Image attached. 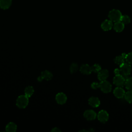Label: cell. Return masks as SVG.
<instances>
[{"instance_id": "e0dca14e", "label": "cell", "mask_w": 132, "mask_h": 132, "mask_svg": "<svg viewBox=\"0 0 132 132\" xmlns=\"http://www.w3.org/2000/svg\"><path fill=\"white\" fill-rule=\"evenodd\" d=\"M17 126L13 122L9 123L6 126V130L8 132H14L16 130Z\"/></svg>"}, {"instance_id": "ffe728a7", "label": "cell", "mask_w": 132, "mask_h": 132, "mask_svg": "<svg viewBox=\"0 0 132 132\" xmlns=\"http://www.w3.org/2000/svg\"><path fill=\"white\" fill-rule=\"evenodd\" d=\"M124 85L127 90L132 91V77H128L125 80Z\"/></svg>"}, {"instance_id": "3957f363", "label": "cell", "mask_w": 132, "mask_h": 132, "mask_svg": "<svg viewBox=\"0 0 132 132\" xmlns=\"http://www.w3.org/2000/svg\"><path fill=\"white\" fill-rule=\"evenodd\" d=\"M28 97L25 95L19 96L16 101V105L19 108H25L28 104Z\"/></svg>"}, {"instance_id": "484cf974", "label": "cell", "mask_w": 132, "mask_h": 132, "mask_svg": "<svg viewBox=\"0 0 132 132\" xmlns=\"http://www.w3.org/2000/svg\"><path fill=\"white\" fill-rule=\"evenodd\" d=\"M52 131H60V130L57 127H55L53 129H52L51 130Z\"/></svg>"}, {"instance_id": "9c48e42d", "label": "cell", "mask_w": 132, "mask_h": 132, "mask_svg": "<svg viewBox=\"0 0 132 132\" xmlns=\"http://www.w3.org/2000/svg\"><path fill=\"white\" fill-rule=\"evenodd\" d=\"M109 76V72L107 70H101L99 72H98L97 77L98 79L101 81L105 80Z\"/></svg>"}, {"instance_id": "30bf717a", "label": "cell", "mask_w": 132, "mask_h": 132, "mask_svg": "<svg viewBox=\"0 0 132 132\" xmlns=\"http://www.w3.org/2000/svg\"><path fill=\"white\" fill-rule=\"evenodd\" d=\"M80 71L81 73L85 75H89L92 72L91 67H90L88 64H84L80 68Z\"/></svg>"}, {"instance_id": "5bb4252c", "label": "cell", "mask_w": 132, "mask_h": 132, "mask_svg": "<svg viewBox=\"0 0 132 132\" xmlns=\"http://www.w3.org/2000/svg\"><path fill=\"white\" fill-rule=\"evenodd\" d=\"M40 76L43 79H45L46 80H51L53 78L52 73L48 70H45L44 71H42Z\"/></svg>"}, {"instance_id": "8992f818", "label": "cell", "mask_w": 132, "mask_h": 132, "mask_svg": "<svg viewBox=\"0 0 132 132\" xmlns=\"http://www.w3.org/2000/svg\"><path fill=\"white\" fill-rule=\"evenodd\" d=\"M97 116L98 120L102 123L106 122L109 119L108 113L106 111L104 110H102L99 111Z\"/></svg>"}, {"instance_id": "2e32d148", "label": "cell", "mask_w": 132, "mask_h": 132, "mask_svg": "<svg viewBox=\"0 0 132 132\" xmlns=\"http://www.w3.org/2000/svg\"><path fill=\"white\" fill-rule=\"evenodd\" d=\"M113 28L117 32H121L124 28V24L120 21L116 22L113 25Z\"/></svg>"}, {"instance_id": "5b68a950", "label": "cell", "mask_w": 132, "mask_h": 132, "mask_svg": "<svg viewBox=\"0 0 132 132\" xmlns=\"http://www.w3.org/2000/svg\"><path fill=\"white\" fill-rule=\"evenodd\" d=\"M125 79L122 75L120 74L115 75V76L113 79V84L117 87H122L125 85Z\"/></svg>"}, {"instance_id": "ac0fdd59", "label": "cell", "mask_w": 132, "mask_h": 132, "mask_svg": "<svg viewBox=\"0 0 132 132\" xmlns=\"http://www.w3.org/2000/svg\"><path fill=\"white\" fill-rule=\"evenodd\" d=\"M24 92L25 95L28 97H29L33 94L34 92V89L32 86H28L25 89Z\"/></svg>"}, {"instance_id": "ba28073f", "label": "cell", "mask_w": 132, "mask_h": 132, "mask_svg": "<svg viewBox=\"0 0 132 132\" xmlns=\"http://www.w3.org/2000/svg\"><path fill=\"white\" fill-rule=\"evenodd\" d=\"M56 100L58 104L62 105L65 103L67 100V97L64 93L60 92L56 95Z\"/></svg>"}, {"instance_id": "8fae6325", "label": "cell", "mask_w": 132, "mask_h": 132, "mask_svg": "<svg viewBox=\"0 0 132 132\" xmlns=\"http://www.w3.org/2000/svg\"><path fill=\"white\" fill-rule=\"evenodd\" d=\"M125 93V92L124 89L120 87H118L116 88L113 91V94L114 96L119 98H122L123 96H124Z\"/></svg>"}, {"instance_id": "4fadbf2b", "label": "cell", "mask_w": 132, "mask_h": 132, "mask_svg": "<svg viewBox=\"0 0 132 132\" xmlns=\"http://www.w3.org/2000/svg\"><path fill=\"white\" fill-rule=\"evenodd\" d=\"M89 104L93 107H97L100 105V101L98 98L94 96H92L89 98Z\"/></svg>"}, {"instance_id": "277c9868", "label": "cell", "mask_w": 132, "mask_h": 132, "mask_svg": "<svg viewBox=\"0 0 132 132\" xmlns=\"http://www.w3.org/2000/svg\"><path fill=\"white\" fill-rule=\"evenodd\" d=\"M122 16V14L119 10L113 9L110 11L108 14V17L110 20L113 22H116L120 21Z\"/></svg>"}, {"instance_id": "9a60e30c", "label": "cell", "mask_w": 132, "mask_h": 132, "mask_svg": "<svg viewBox=\"0 0 132 132\" xmlns=\"http://www.w3.org/2000/svg\"><path fill=\"white\" fill-rule=\"evenodd\" d=\"M12 0H0V7L3 9H7L11 5Z\"/></svg>"}, {"instance_id": "6da1fadb", "label": "cell", "mask_w": 132, "mask_h": 132, "mask_svg": "<svg viewBox=\"0 0 132 132\" xmlns=\"http://www.w3.org/2000/svg\"><path fill=\"white\" fill-rule=\"evenodd\" d=\"M131 67L128 63H125L120 65V69H116L114 70L115 75L120 74L122 75L126 80L131 73Z\"/></svg>"}, {"instance_id": "cb8c5ba5", "label": "cell", "mask_w": 132, "mask_h": 132, "mask_svg": "<svg viewBox=\"0 0 132 132\" xmlns=\"http://www.w3.org/2000/svg\"><path fill=\"white\" fill-rule=\"evenodd\" d=\"M91 68H92V72H94L95 73H98V72H99L101 70V67L98 64H93L91 67Z\"/></svg>"}, {"instance_id": "7a4b0ae2", "label": "cell", "mask_w": 132, "mask_h": 132, "mask_svg": "<svg viewBox=\"0 0 132 132\" xmlns=\"http://www.w3.org/2000/svg\"><path fill=\"white\" fill-rule=\"evenodd\" d=\"M91 87L93 89H96L100 88L101 91L105 93L110 92L112 89V86L111 84L106 80L102 81L100 83L97 82H93L91 85Z\"/></svg>"}, {"instance_id": "603a6c76", "label": "cell", "mask_w": 132, "mask_h": 132, "mask_svg": "<svg viewBox=\"0 0 132 132\" xmlns=\"http://www.w3.org/2000/svg\"><path fill=\"white\" fill-rule=\"evenodd\" d=\"M78 69V64L76 63H72L70 67V71L71 73L73 74L77 71Z\"/></svg>"}, {"instance_id": "44dd1931", "label": "cell", "mask_w": 132, "mask_h": 132, "mask_svg": "<svg viewBox=\"0 0 132 132\" xmlns=\"http://www.w3.org/2000/svg\"><path fill=\"white\" fill-rule=\"evenodd\" d=\"M124 97L125 100L129 103H132V91L129 90L125 93Z\"/></svg>"}, {"instance_id": "7c38bea8", "label": "cell", "mask_w": 132, "mask_h": 132, "mask_svg": "<svg viewBox=\"0 0 132 132\" xmlns=\"http://www.w3.org/2000/svg\"><path fill=\"white\" fill-rule=\"evenodd\" d=\"M112 27V22L111 20H106L101 24L102 28L105 31H108L111 29Z\"/></svg>"}, {"instance_id": "52a82bcc", "label": "cell", "mask_w": 132, "mask_h": 132, "mask_svg": "<svg viewBox=\"0 0 132 132\" xmlns=\"http://www.w3.org/2000/svg\"><path fill=\"white\" fill-rule=\"evenodd\" d=\"M96 113L92 110H86L84 113V117L85 119L89 121L94 120L96 117Z\"/></svg>"}, {"instance_id": "d4e9b609", "label": "cell", "mask_w": 132, "mask_h": 132, "mask_svg": "<svg viewBox=\"0 0 132 132\" xmlns=\"http://www.w3.org/2000/svg\"><path fill=\"white\" fill-rule=\"evenodd\" d=\"M125 60L127 63L130 64H132V52L126 55Z\"/></svg>"}, {"instance_id": "d6986e66", "label": "cell", "mask_w": 132, "mask_h": 132, "mask_svg": "<svg viewBox=\"0 0 132 132\" xmlns=\"http://www.w3.org/2000/svg\"><path fill=\"white\" fill-rule=\"evenodd\" d=\"M124 59H125V58L123 57L122 55H121L120 56H118L116 57L114 59V61L116 64L121 65V64L124 62Z\"/></svg>"}, {"instance_id": "7402d4cb", "label": "cell", "mask_w": 132, "mask_h": 132, "mask_svg": "<svg viewBox=\"0 0 132 132\" xmlns=\"http://www.w3.org/2000/svg\"><path fill=\"white\" fill-rule=\"evenodd\" d=\"M120 21L122 22L124 24H127L130 23V19L129 16L127 15H122L121 18L120 19Z\"/></svg>"}]
</instances>
